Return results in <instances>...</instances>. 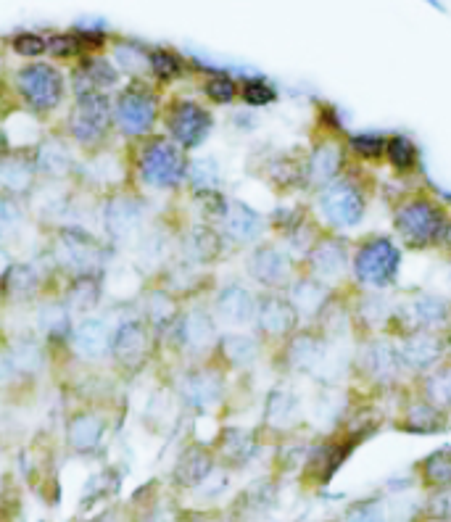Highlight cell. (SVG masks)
I'll list each match as a JSON object with an SVG mask.
<instances>
[{"label":"cell","mask_w":451,"mask_h":522,"mask_svg":"<svg viewBox=\"0 0 451 522\" xmlns=\"http://www.w3.org/2000/svg\"><path fill=\"white\" fill-rule=\"evenodd\" d=\"M169 132L182 148H196L211 132V114L193 101H180L169 116Z\"/></svg>","instance_id":"8fae6325"},{"label":"cell","mask_w":451,"mask_h":522,"mask_svg":"<svg viewBox=\"0 0 451 522\" xmlns=\"http://www.w3.org/2000/svg\"><path fill=\"white\" fill-rule=\"evenodd\" d=\"M422 399L436 404L438 409H449L451 406V367H436L422 380Z\"/></svg>","instance_id":"d590c367"},{"label":"cell","mask_w":451,"mask_h":522,"mask_svg":"<svg viewBox=\"0 0 451 522\" xmlns=\"http://www.w3.org/2000/svg\"><path fill=\"white\" fill-rule=\"evenodd\" d=\"M206 95H209L211 101L230 103L238 95V85H235V80L225 77V74H217V77H211L206 82Z\"/></svg>","instance_id":"f907efd6"},{"label":"cell","mask_w":451,"mask_h":522,"mask_svg":"<svg viewBox=\"0 0 451 522\" xmlns=\"http://www.w3.org/2000/svg\"><path fill=\"white\" fill-rule=\"evenodd\" d=\"M43 364V354H40V346L30 338H22V341L14 343V367L19 370H37Z\"/></svg>","instance_id":"681fc988"},{"label":"cell","mask_w":451,"mask_h":522,"mask_svg":"<svg viewBox=\"0 0 451 522\" xmlns=\"http://www.w3.org/2000/svg\"><path fill=\"white\" fill-rule=\"evenodd\" d=\"M59 254L77 272H90V269L101 264L103 248L90 235H85V232L64 230L59 240Z\"/></svg>","instance_id":"e0dca14e"},{"label":"cell","mask_w":451,"mask_h":522,"mask_svg":"<svg viewBox=\"0 0 451 522\" xmlns=\"http://www.w3.org/2000/svg\"><path fill=\"white\" fill-rule=\"evenodd\" d=\"M288 301L293 304V309L299 312V317H322V312L328 309L330 290L328 285H322L320 280L304 275L299 280H293L291 288H288Z\"/></svg>","instance_id":"d6986e66"},{"label":"cell","mask_w":451,"mask_h":522,"mask_svg":"<svg viewBox=\"0 0 451 522\" xmlns=\"http://www.w3.org/2000/svg\"><path fill=\"white\" fill-rule=\"evenodd\" d=\"M401 251L391 238H370L351 256V275L370 293L388 290L399 280Z\"/></svg>","instance_id":"7a4b0ae2"},{"label":"cell","mask_w":451,"mask_h":522,"mask_svg":"<svg viewBox=\"0 0 451 522\" xmlns=\"http://www.w3.org/2000/svg\"><path fill=\"white\" fill-rule=\"evenodd\" d=\"M446 412L430 404L428 399H417L404 409V420L401 428L407 433H444L446 430Z\"/></svg>","instance_id":"603a6c76"},{"label":"cell","mask_w":451,"mask_h":522,"mask_svg":"<svg viewBox=\"0 0 451 522\" xmlns=\"http://www.w3.org/2000/svg\"><path fill=\"white\" fill-rule=\"evenodd\" d=\"M254 322L259 325V333H264L272 341H291L296 330H299L301 317L293 309L291 301H288V296L267 293V296L259 298Z\"/></svg>","instance_id":"52a82bcc"},{"label":"cell","mask_w":451,"mask_h":522,"mask_svg":"<svg viewBox=\"0 0 451 522\" xmlns=\"http://www.w3.org/2000/svg\"><path fill=\"white\" fill-rule=\"evenodd\" d=\"M109 98L103 93L85 95L72 114V135L80 143H95L109 127Z\"/></svg>","instance_id":"4fadbf2b"},{"label":"cell","mask_w":451,"mask_h":522,"mask_svg":"<svg viewBox=\"0 0 451 522\" xmlns=\"http://www.w3.org/2000/svg\"><path fill=\"white\" fill-rule=\"evenodd\" d=\"M222 354L233 367H248L259 356V341L251 335H227L222 338Z\"/></svg>","instance_id":"74e56055"},{"label":"cell","mask_w":451,"mask_h":522,"mask_svg":"<svg viewBox=\"0 0 451 522\" xmlns=\"http://www.w3.org/2000/svg\"><path fill=\"white\" fill-rule=\"evenodd\" d=\"M188 180L193 182V188L206 190V193H211V190H217V185H219V164L214 159L190 161Z\"/></svg>","instance_id":"b9f144b4"},{"label":"cell","mask_w":451,"mask_h":522,"mask_svg":"<svg viewBox=\"0 0 451 522\" xmlns=\"http://www.w3.org/2000/svg\"><path fill=\"white\" fill-rule=\"evenodd\" d=\"M256 306H259V298H254L251 290L243 288V285H227L217 296V317L225 325L241 327L254 322Z\"/></svg>","instance_id":"ac0fdd59"},{"label":"cell","mask_w":451,"mask_h":522,"mask_svg":"<svg viewBox=\"0 0 451 522\" xmlns=\"http://www.w3.org/2000/svg\"><path fill=\"white\" fill-rule=\"evenodd\" d=\"M367 193L359 185L357 177H346L335 180L333 185L320 190L317 206H320V217L325 225L333 230H351V227L362 225L364 214H367Z\"/></svg>","instance_id":"3957f363"},{"label":"cell","mask_w":451,"mask_h":522,"mask_svg":"<svg viewBox=\"0 0 451 522\" xmlns=\"http://www.w3.org/2000/svg\"><path fill=\"white\" fill-rule=\"evenodd\" d=\"M222 225H225V232L235 243H254V240L262 238L264 232L262 214L241 201H227Z\"/></svg>","instance_id":"ffe728a7"},{"label":"cell","mask_w":451,"mask_h":522,"mask_svg":"<svg viewBox=\"0 0 451 522\" xmlns=\"http://www.w3.org/2000/svg\"><path fill=\"white\" fill-rule=\"evenodd\" d=\"M51 53L56 56H74L77 51H82V40L77 35H59L53 37L51 43H48Z\"/></svg>","instance_id":"11a10c76"},{"label":"cell","mask_w":451,"mask_h":522,"mask_svg":"<svg viewBox=\"0 0 451 522\" xmlns=\"http://www.w3.org/2000/svg\"><path fill=\"white\" fill-rule=\"evenodd\" d=\"M214 338H217L214 319L206 312H201V309H193L182 322V341H185V346H190L193 351H204V348L214 343Z\"/></svg>","instance_id":"83f0119b"},{"label":"cell","mask_w":451,"mask_h":522,"mask_svg":"<svg viewBox=\"0 0 451 522\" xmlns=\"http://www.w3.org/2000/svg\"><path fill=\"white\" fill-rule=\"evenodd\" d=\"M222 393H225V380L214 370L190 372L182 380V396L190 406H198V409H209V406L219 404Z\"/></svg>","instance_id":"44dd1931"},{"label":"cell","mask_w":451,"mask_h":522,"mask_svg":"<svg viewBox=\"0 0 451 522\" xmlns=\"http://www.w3.org/2000/svg\"><path fill=\"white\" fill-rule=\"evenodd\" d=\"M449 214L436 198L412 196L393 209V230L409 248H433L444 243Z\"/></svg>","instance_id":"6da1fadb"},{"label":"cell","mask_w":451,"mask_h":522,"mask_svg":"<svg viewBox=\"0 0 451 522\" xmlns=\"http://www.w3.org/2000/svg\"><path fill=\"white\" fill-rule=\"evenodd\" d=\"M357 314L364 317V322L372 327H380V325H388V319H391V306H388L386 298L375 296V293H367L362 298V304L357 306Z\"/></svg>","instance_id":"ee69618b"},{"label":"cell","mask_w":451,"mask_h":522,"mask_svg":"<svg viewBox=\"0 0 451 522\" xmlns=\"http://www.w3.org/2000/svg\"><path fill=\"white\" fill-rule=\"evenodd\" d=\"M449 285H451V272H449Z\"/></svg>","instance_id":"94428289"},{"label":"cell","mask_w":451,"mask_h":522,"mask_svg":"<svg viewBox=\"0 0 451 522\" xmlns=\"http://www.w3.org/2000/svg\"><path fill=\"white\" fill-rule=\"evenodd\" d=\"M143 225V209L140 203L130 196L111 198L106 206V227H109L111 238L130 240Z\"/></svg>","instance_id":"7402d4cb"},{"label":"cell","mask_w":451,"mask_h":522,"mask_svg":"<svg viewBox=\"0 0 451 522\" xmlns=\"http://www.w3.org/2000/svg\"><path fill=\"white\" fill-rule=\"evenodd\" d=\"M6 267H8V256H6V251L0 248V272H3Z\"/></svg>","instance_id":"680465c9"},{"label":"cell","mask_w":451,"mask_h":522,"mask_svg":"<svg viewBox=\"0 0 451 522\" xmlns=\"http://www.w3.org/2000/svg\"><path fill=\"white\" fill-rule=\"evenodd\" d=\"M14 48L16 53H22V56H40V53L48 48V43H45L40 35H19L14 40Z\"/></svg>","instance_id":"db71d44e"},{"label":"cell","mask_w":451,"mask_h":522,"mask_svg":"<svg viewBox=\"0 0 451 522\" xmlns=\"http://www.w3.org/2000/svg\"><path fill=\"white\" fill-rule=\"evenodd\" d=\"M246 267L248 275L254 277L262 288H267V293H283L296 280L293 277L296 275V261L283 246H275V243L256 246L254 254L248 256Z\"/></svg>","instance_id":"277c9868"},{"label":"cell","mask_w":451,"mask_h":522,"mask_svg":"<svg viewBox=\"0 0 451 522\" xmlns=\"http://www.w3.org/2000/svg\"><path fill=\"white\" fill-rule=\"evenodd\" d=\"M399 354L407 370L433 372L446 356V335L433 330H409L401 341Z\"/></svg>","instance_id":"ba28073f"},{"label":"cell","mask_w":451,"mask_h":522,"mask_svg":"<svg viewBox=\"0 0 451 522\" xmlns=\"http://www.w3.org/2000/svg\"><path fill=\"white\" fill-rule=\"evenodd\" d=\"M386 159L399 174H412L417 167V148L407 135H391L386 140Z\"/></svg>","instance_id":"8d00e7d4"},{"label":"cell","mask_w":451,"mask_h":522,"mask_svg":"<svg viewBox=\"0 0 451 522\" xmlns=\"http://www.w3.org/2000/svg\"><path fill=\"white\" fill-rule=\"evenodd\" d=\"M98 296H101L98 283L90 280V277H85V280H80V283L72 288V293H69V304H72L74 309L85 312V309H93V306L98 304Z\"/></svg>","instance_id":"c3c4849f"},{"label":"cell","mask_w":451,"mask_h":522,"mask_svg":"<svg viewBox=\"0 0 451 522\" xmlns=\"http://www.w3.org/2000/svg\"><path fill=\"white\" fill-rule=\"evenodd\" d=\"M19 87H22L24 98L32 103V109L37 111H51L61 101V77L48 64L27 66L19 74Z\"/></svg>","instance_id":"30bf717a"},{"label":"cell","mask_w":451,"mask_h":522,"mask_svg":"<svg viewBox=\"0 0 451 522\" xmlns=\"http://www.w3.org/2000/svg\"><path fill=\"white\" fill-rule=\"evenodd\" d=\"M386 140L380 132H357L349 138V151L362 161L386 159Z\"/></svg>","instance_id":"ab89813d"},{"label":"cell","mask_w":451,"mask_h":522,"mask_svg":"<svg viewBox=\"0 0 451 522\" xmlns=\"http://www.w3.org/2000/svg\"><path fill=\"white\" fill-rule=\"evenodd\" d=\"M241 95L248 106H267V103H272L277 98V90L270 82H264L262 77H251V80L243 82Z\"/></svg>","instance_id":"7dc6e473"},{"label":"cell","mask_w":451,"mask_h":522,"mask_svg":"<svg viewBox=\"0 0 451 522\" xmlns=\"http://www.w3.org/2000/svg\"><path fill=\"white\" fill-rule=\"evenodd\" d=\"M299 420V399L291 391H272L267 401V422L275 428H288Z\"/></svg>","instance_id":"836d02e7"},{"label":"cell","mask_w":451,"mask_h":522,"mask_svg":"<svg viewBox=\"0 0 451 522\" xmlns=\"http://www.w3.org/2000/svg\"><path fill=\"white\" fill-rule=\"evenodd\" d=\"M148 61H151V69L159 74V77H177V74L182 72L180 58L169 51H153L151 56H148Z\"/></svg>","instance_id":"816d5d0a"},{"label":"cell","mask_w":451,"mask_h":522,"mask_svg":"<svg viewBox=\"0 0 451 522\" xmlns=\"http://www.w3.org/2000/svg\"><path fill=\"white\" fill-rule=\"evenodd\" d=\"M156 119V101L146 90H130L117 103V122L130 135H143Z\"/></svg>","instance_id":"2e32d148"},{"label":"cell","mask_w":451,"mask_h":522,"mask_svg":"<svg viewBox=\"0 0 451 522\" xmlns=\"http://www.w3.org/2000/svg\"><path fill=\"white\" fill-rule=\"evenodd\" d=\"M37 322H40V327H43L48 335H53V338H59V335H64L66 330H69V317H66V309L61 304L43 306L40 314H37Z\"/></svg>","instance_id":"bcb514c9"},{"label":"cell","mask_w":451,"mask_h":522,"mask_svg":"<svg viewBox=\"0 0 451 522\" xmlns=\"http://www.w3.org/2000/svg\"><path fill=\"white\" fill-rule=\"evenodd\" d=\"M359 367H362L367 380L378 385H393L407 372V367L401 362L399 346H393L388 341L364 343L362 351H359Z\"/></svg>","instance_id":"9c48e42d"},{"label":"cell","mask_w":451,"mask_h":522,"mask_svg":"<svg viewBox=\"0 0 451 522\" xmlns=\"http://www.w3.org/2000/svg\"><path fill=\"white\" fill-rule=\"evenodd\" d=\"M422 515L430 522H451V488L430 491Z\"/></svg>","instance_id":"f6af8a7d"},{"label":"cell","mask_w":451,"mask_h":522,"mask_svg":"<svg viewBox=\"0 0 451 522\" xmlns=\"http://www.w3.org/2000/svg\"><path fill=\"white\" fill-rule=\"evenodd\" d=\"M37 167L48 177H64L72 169V153L61 140H45L37 151Z\"/></svg>","instance_id":"d6a6232c"},{"label":"cell","mask_w":451,"mask_h":522,"mask_svg":"<svg viewBox=\"0 0 451 522\" xmlns=\"http://www.w3.org/2000/svg\"><path fill=\"white\" fill-rule=\"evenodd\" d=\"M14 370V359L0 351V383H8V380L14 377Z\"/></svg>","instance_id":"6f0895ef"},{"label":"cell","mask_w":451,"mask_h":522,"mask_svg":"<svg viewBox=\"0 0 451 522\" xmlns=\"http://www.w3.org/2000/svg\"><path fill=\"white\" fill-rule=\"evenodd\" d=\"M148 333L140 322H127L114 335V354L122 364H138L146 356Z\"/></svg>","instance_id":"d4e9b609"},{"label":"cell","mask_w":451,"mask_h":522,"mask_svg":"<svg viewBox=\"0 0 451 522\" xmlns=\"http://www.w3.org/2000/svg\"><path fill=\"white\" fill-rule=\"evenodd\" d=\"M357 438H333V441L320 443L317 449L309 451L306 459V478H312L314 483H330L333 475L341 470V464L349 459L351 449L357 446Z\"/></svg>","instance_id":"5bb4252c"},{"label":"cell","mask_w":451,"mask_h":522,"mask_svg":"<svg viewBox=\"0 0 451 522\" xmlns=\"http://www.w3.org/2000/svg\"><path fill=\"white\" fill-rule=\"evenodd\" d=\"M306 267H309V277L320 280L322 285L341 283L346 269L351 267L346 240L338 235H322L317 246L306 254Z\"/></svg>","instance_id":"8992f818"},{"label":"cell","mask_w":451,"mask_h":522,"mask_svg":"<svg viewBox=\"0 0 451 522\" xmlns=\"http://www.w3.org/2000/svg\"><path fill=\"white\" fill-rule=\"evenodd\" d=\"M117 82V69L103 61V58H90L77 69V77H74V85H77V93L85 98V95H95V90L101 87H111Z\"/></svg>","instance_id":"484cf974"},{"label":"cell","mask_w":451,"mask_h":522,"mask_svg":"<svg viewBox=\"0 0 451 522\" xmlns=\"http://www.w3.org/2000/svg\"><path fill=\"white\" fill-rule=\"evenodd\" d=\"M399 314L409 319V330L444 333L451 325V304L436 293H417L407 306H401Z\"/></svg>","instance_id":"7c38bea8"},{"label":"cell","mask_w":451,"mask_h":522,"mask_svg":"<svg viewBox=\"0 0 451 522\" xmlns=\"http://www.w3.org/2000/svg\"><path fill=\"white\" fill-rule=\"evenodd\" d=\"M117 58L124 72H140V69L146 66V53L135 51V48H124L122 45L117 51Z\"/></svg>","instance_id":"9f6ffc18"},{"label":"cell","mask_w":451,"mask_h":522,"mask_svg":"<svg viewBox=\"0 0 451 522\" xmlns=\"http://www.w3.org/2000/svg\"><path fill=\"white\" fill-rule=\"evenodd\" d=\"M6 288H8V296L11 298H30L32 293L37 290V275L35 269L27 267V264H19L8 272V280H6Z\"/></svg>","instance_id":"7bdbcfd3"},{"label":"cell","mask_w":451,"mask_h":522,"mask_svg":"<svg viewBox=\"0 0 451 522\" xmlns=\"http://www.w3.org/2000/svg\"><path fill=\"white\" fill-rule=\"evenodd\" d=\"M74 346L82 356L98 359L109 348V327L101 319H82L77 333H74Z\"/></svg>","instance_id":"4316f807"},{"label":"cell","mask_w":451,"mask_h":522,"mask_svg":"<svg viewBox=\"0 0 451 522\" xmlns=\"http://www.w3.org/2000/svg\"><path fill=\"white\" fill-rule=\"evenodd\" d=\"M0 151H3V140H0Z\"/></svg>","instance_id":"91938a15"},{"label":"cell","mask_w":451,"mask_h":522,"mask_svg":"<svg viewBox=\"0 0 451 522\" xmlns=\"http://www.w3.org/2000/svg\"><path fill=\"white\" fill-rule=\"evenodd\" d=\"M103 430H106V425L98 414H80L69 425V443L77 451H93L101 443Z\"/></svg>","instance_id":"4dcf8cb0"},{"label":"cell","mask_w":451,"mask_h":522,"mask_svg":"<svg viewBox=\"0 0 451 522\" xmlns=\"http://www.w3.org/2000/svg\"><path fill=\"white\" fill-rule=\"evenodd\" d=\"M219 235L211 227H196V230L190 232L188 243H185V248H188V254L193 261H201V264H206V261H211L214 256L219 254Z\"/></svg>","instance_id":"f35d334b"},{"label":"cell","mask_w":451,"mask_h":522,"mask_svg":"<svg viewBox=\"0 0 451 522\" xmlns=\"http://www.w3.org/2000/svg\"><path fill=\"white\" fill-rule=\"evenodd\" d=\"M420 478L422 483L433 491L438 488H451V449H438L430 457L420 462Z\"/></svg>","instance_id":"1f68e13d"},{"label":"cell","mask_w":451,"mask_h":522,"mask_svg":"<svg viewBox=\"0 0 451 522\" xmlns=\"http://www.w3.org/2000/svg\"><path fill=\"white\" fill-rule=\"evenodd\" d=\"M322 346L325 343L320 338H314L312 333L293 335L291 341H285V359H288L293 370H312L322 356Z\"/></svg>","instance_id":"f546056e"},{"label":"cell","mask_w":451,"mask_h":522,"mask_svg":"<svg viewBox=\"0 0 451 522\" xmlns=\"http://www.w3.org/2000/svg\"><path fill=\"white\" fill-rule=\"evenodd\" d=\"M0 185H6L14 193H24L32 185V169L27 161L8 159L0 164Z\"/></svg>","instance_id":"60d3db41"},{"label":"cell","mask_w":451,"mask_h":522,"mask_svg":"<svg viewBox=\"0 0 451 522\" xmlns=\"http://www.w3.org/2000/svg\"><path fill=\"white\" fill-rule=\"evenodd\" d=\"M211 470H214V462H211L209 451L193 446L175 464V480L185 488H196L211 478Z\"/></svg>","instance_id":"cb8c5ba5"},{"label":"cell","mask_w":451,"mask_h":522,"mask_svg":"<svg viewBox=\"0 0 451 522\" xmlns=\"http://www.w3.org/2000/svg\"><path fill=\"white\" fill-rule=\"evenodd\" d=\"M346 522H393L391 504H388L386 496H370V499L354 501L349 509H346Z\"/></svg>","instance_id":"e575fe53"},{"label":"cell","mask_w":451,"mask_h":522,"mask_svg":"<svg viewBox=\"0 0 451 522\" xmlns=\"http://www.w3.org/2000/svg\"><path fill=\"white\" fill-rule=\"evenodd\" d=\"M219 449H222V457L230 464H248L256 457V451H259V441H256V435L248 433V430L230 428L222 435Z\"/></svg>","instance_id":"f1b7e54d"},{"label":"cell","mask_w":451,"mask_h":522,"mask_svg":"<svg viewBox=\"0 0 451 522\" xmlns=\"http://www.w3.org/2000/svg\"><path fill=\"white\" fill-rule=\"evenodd\" d=\"M140 174L153 188H175L188 174V164H185V156H182L177 145L167 143V140H156L143 151Z\"/></svg>","instance_id":"5b68a950"},{"label":"cell","mask_w":451,"mask_h":522,"mask_svg":"<svg viewBox=\"0 0 451 522\" xmlns=\"http://www.w3.org/2000/svg\"><path fill=\"white\" fill-rule=\"evenodd\" d=\"M22 225V209L11 198L0 196V232H11Z\"/></svg>","instance_id":"f5cc1de1"},{"label":"cell","mask_w":451,"mask_h":522,"mask_svg":"<svg viewBox=\"0 0 451 522\" xmlns=\"http://www.w3.org/2000/svg\"><path fill=\"white\" fill-rule=\"evenodd\" d=\"M343 167H346V156L343 148L333 140H322L309 156H306V182L314 188H328L335 180L343 177Z\"/></svg>","instance_id":"9a60e30c"}]
</instances>
